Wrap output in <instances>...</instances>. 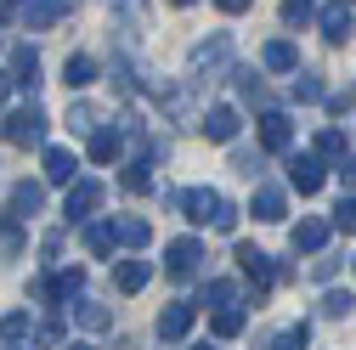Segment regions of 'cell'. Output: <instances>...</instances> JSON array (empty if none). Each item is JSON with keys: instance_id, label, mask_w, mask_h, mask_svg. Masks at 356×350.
Listing matches in <instances>:
<instances>
[{"instance_id": "obj_14", "label": "cell", "mask_w": 356, "mask_h": 350, "mask_svg": "<svg viewBox=\"0 0 356 350\" xmlns=\"http://www.w3.org/2000/svg\"><path fill=\"white\" fill-rule=\"evenodd\" d=\"M238 266H243V277H249L254 288H266V283L277 277V266H272V254H266V249H254V243H238Z\"/></svg>"}, {"instance_id": "obj_31", "label": "cell", "mask_w": 356, "mask_h": 350, "mask_svg": "<svg viewBox=\"0 0 356 350\" xmlns=\"http://www.w3.org/2000/svg\"><path fill=\"white\" fill-rule=\"evenodd\" d=\"M305 344H311V328L300 322V328H283V333H277L272 344H266V350H305Z\"/></svg>"}, {"instance_id": "obj_36", "label": "cell", "mask_w": 356, "mask_h": 350, "mask_svg": "<svg viewBox=\"0 0 356 350\" xmlns=\"http://www.w3.org/2000/svg\"><path fill=\"white\" fill-rule=\"evenodd\" d=\"M334 272H339V260H334V254H328V249H323V254H317V260H311V277H317V283H328V277H334Z\"/></svg>"}, {"instance_id": "obj_26", "label": "cell", "mask_w": 356, "mask_h": 350, "mask_svg": "<svg viewBox=\"0 0 356 350\" xmlns=\"http://www.w3.org/2000/svg\"><path fill=\"white\" fill-rule=\"evenodd\" d=\"M147 169H153L147 158H136V164H124V169H119V187H124V192H153V175H147Z\"/></svg>"}, {"instance_id": "obj_10", "label": "cell", "mask_w": 356, "mask_h": 350, "mask_svg": "<svg viewBox=\"0 0 356 350\" xmlns=\"http://www.w3.org/2000/svg\"><path fill=\"white\" fill-rule=\"evenodd\" d=\"M198 130H204L209 142H238V130H243V119H238V108H227V102H220V108H209V113L198 119Z\"/></svg>"}, {"instance_id": "obj_30", "label": "cell", "mask_w": 356, "mask_h": 350, "mask_svg": "<svg viewBox=\"0 0 356 350\" xmlns=\"http://www.w3.org/2000/svg\"><path fill=\"white\" fill-rule=\"evenodd\" d=\"M294 97H300V102H323V97H328V85H323L317 74H294Z\"/></svg>"}, {"instance_id": "obj_37", "label": "cell", "mask_w": 356, "mask_h": 350, "mask_svg": "<svg viewBox=\"0 0 356 350\" xmlns=\"http://www.w3.org/2000/svg\"><path fill=\"white\" fill-rule=\"evenodd\" d=\"M68 124H74V130H97V113L85 108V102H74V108H68Z\"/></svg>"}, {"instance_id": "obj_16", "label": "cell", "mask_w": 356, "mask_h": 350, "mask_svg": "<svg viewBox=\"0 0 356 350\" xmlns=\"http://www.w3.org/2000/svg\"><path fill=\"white\" fill-rule=\"evenodd\" d=\"M12 85H23V91L40 85V51L34 46H12Z\"/></svg>"}, {"instance_id": "obj_24", "label": "cell", "mask_w": 356, "mask_h": 350, "mask_svg": "<svg viewBox=\"0 0 356 350\" xmlns=\"http://www.w3.org/2000/svg\"><path fill=\"white\" fill-rule=\"evenodd\" d=\"M91 158H97V164H113V158H119V124L91 130Z\"/></svg>"}, {"instance_id": "obj_15", "label": "cell", "mask_w": 356, "mask_h": 350, "mask_svg": "<svg viewBox=\"0 0 356 350\" xmlns=\"http://www.w3.org/2000/svg\"><path fill=\"white\" fill-rule=\"evenodd\" d=\"M147 277H153L147 260H119V266H113V288H119V294H142Z\"/></svg>"}, {"instance_id": "obj_5", "label": "cell", "mask_w": 356, "mask_h": 350, "mask_svg": "<svg viewBox=\"0 0 356 350\" xmlns=\"http://www.w3.org/2000/svg\"><path fill=\"white\" fill-rule=\"evenodd\" d=\"M198 266H204V243H198V238H175V243L164 249V272H170L175 283L198 277Z\"/></svg>"}, {"instance_id": "obj_43", "label": "cell", "mask_w": 356, "mask_h": 350, "mask_svg": "<svg viewBox=\"0 0 356 350\" xmlns=\"http://www.w3.org/2000/svg\"><path fill=\"white\" fill-rule=\"evenodd\" d=\"M170 6H193V0H170Z\"/></svg>"}, {"instance_id": "obj_7", "label": "cell", "mask_w": 356, "mask_h": 350, "mask_svg": "<svg viewBox=\"0 0 356 350\" xmlns=\"http://www.w3.org/2000/svg\"><path fill=\"white\" fill-rule=\"evenodd\" d=\"M260 147H266V153H289V147H294V124H289L283 108H266V113H260Z\"/></svg>"}, {"instance_id": "obj_2", "label": "cell", "mask_w": 356, "mask_h": 350, "mask_svg": "<svg viewBox=\"0 0 356 350\" xmlns=\"http://www.w3.org/2000/svg\"><path fill=\"white\" fill-rule=\"evenodd\" d=\"M6 142H17V147H46V108H40V102L17 108V113L6 119Z\"/></svg>"}, {"instance_id": "obj_20", "label": "cell", "mask_w": 356, "mask_h": 350, "mask_svg": "<svg viewBox=\"0 0 356 350\" xmlns=\"http://www.w3.org/2000/svg\"><path fill=\"white\" fill-rule=\"evenodd\" d=\"M40 209H46V187H40V181H17L12 187V215L29 221V215H40Z\"/></svg>"}, {"instance_id": "obj_27", "label": "cell", "mask_w": 356, "mask_h": 350, "mask_svg": "<svg viewBox=\"0 0 356 350\" xmlns=\"http://www.w3.org/2000/svg\"><path fill=\"white\" fill-rule=\"evenodd\" d=\"M113 221H91V226H85V249H91V254H113Z\"/></svg>"}, {"instance_id": "obj_19", "label": "cell", "mask_w": 356, "mask_h": 350, "mask_svg": "<svg viewBox=\"0 0 356 350\" xmlns=\"http://www.w3.org/2000/svg\"><path fill=\"white\" fill-rule=\"evenodd\" d=\"M74 169H79V158H74L68 147H46V181H57V187H74Z\"/></svg>"}, {"instance_id": "obj_21", "label": "cell", "mask_w": 356, "mask_h": 350, "mask_svg": "<svg viewBox=\"0 0 356 350\" xmlns=\"http://www.w3.org/2000/svg\"><path fill=\"white\" fill-rule=\"evenodd\" d=\"M113 238H119L124 249H147V238H153V226L142 221V215H124V221H113Z\"/></svg>"}, {"instance_id": "obj_25", "label": "cell", "mask_w": 356, "mask_h": 350, "mask_svg": "<svg viewBox=\"0 0 356 350\" xmlns=\"http://www.w3.org/2000/svg\"><path fill=\"white\" fill-rule=\"evenodd\" d=\"M243 322H249V311H243V305H227V311H215V339H238L243 333Z\"/></svg>"}, {"instance_id": "obj_12", "label": "cell", "mask_w": 356, "mask_h": 350, "mask_svg": "<svg viewBox=\"0 0 356 350\" xmlns=\"http://www.w3.org/2000/svg\"><path fill=\"white\" fill-rule=\"evenodd\" d=\"M68 6H74V0H23L17 17H23L29 28H51V23H63V17H68Z\"/></svg>"}, {"instance_id": "obj_29", "label": "cell", "mask_w": 356, "mask_h": 350, "mask_svg": "<svg viewBox=\"0 0 356 350\" xmlns=\"http://www.w3.org/2000/svg\"><path fill=\"white\" fill-rule=\"evenodd\" d=\"M317 311H323V317H350V311H356V294H350V288H328Z\"/></svg>"}, {"instance_id": "obj_28", "label": "cell", "mask_w": 356, "mask_h": 350, "mask_svg": "<svg viewBox=\"0 0 356 350\" xmlns=\"http://www.w3.org/2000/svg\"><path fill=\"white\" fill-rule=\"evenodd\" d=\"M204 305L209 311H227V305H238V288L227 277H215V283H204Z\"/></svg>"}, {"instance_id": "obj_4", "label": "cell", "mask_w": 356, "mask_h": 350, "mask_svg": "<svg viewBox=\"0 0 356 350\" xmlns=\"http://www.w3.org/2000/svg\"><path fill=\"white\" fill-rule=\"evenodd\" d=\"M323 181H328V164H323L317 153H289V187H294L300 198L323 192Z\"/></svg>"}, {"instance_id": "obj_11", "label": "cell", "mask_w": 356, "mask_h": 350, "mask_svg": "<svg viewBox=\"0 0 356 350\" xmlns=\"http://www.w3.org/2000/svg\"><path fill=\"white\" fill-rule=\"evenodd\" d=\"M328 232H334V221H317V215H311V221H300L289 232V243H294V254H323L328 249Z\"/></svg>"}, {"instance_id": "obj_18", "label": "cell", "mask_w": 356, "mask_h": 350, "mask_svg": "<svg viewBox=\"0 0 356 350\" xmlns=\"http://www.w3.org/2000/svg\"><path fill=\"white\" fill-rule=\"evenodd\" d=\"M68 317H74L85 333H102V328L113 322V317H108V305H97V299H74V305H68Z\"/></svg>"}, {"instance_id": "obj_41", "label": "cell", "mask_w": 356, "mask_h": 350, "mask_svg": "<svg viewBox=\"0 0 356 350\" xmlns=\"http://www.w3.org/2000/svg\"><path fill=\"white\" fill-rule=\"evenodd\" d=\"M6 91H12V74H0V97H6Z\"/></svg>"}, {"instance_id": "obj_3", "label": "cell", "mask_w": 356, "mask_h": 350, "mask_svg": "<svg viewBox=\"0 0 356 350\" xmlns=\"http://www.w3.org/2000/svg\"><path fill=\"white\" fill-rule=\"evenodd\" d=\"M227 62H232V34H209V40H198V46H193V57H187L193 79H204V74H220Z\"/></svg>"}, {"instance_id": "obj_35", "label": "cell", "mask_w": 356, "mask_h": 350, "mask_svg": "<svg viewBox=\"0 0 356 350\" xmlns=\"http://www.w3.org/2000/svg\"><path fill=\"white\" fill-rule=\"evenodd\" d=\"M305 17H311V0H283V23L289 28H300Z\"/></svg>"}, {"instance_id": "obj_44", "label": "cell", "mask_w": 356, "mask_h": 350, "mask_svg": "<svg viewBox=\"0 0 356 350\" xmlns=\"http://www.w3.org/2000/svg\"><path fill=\"white\" fill-rule=\"evenodd\" d=\"M193 350H215V344H193Z\"/></svg>"}, {"instance_id": "obj_33", "label": "cell", "mask_w": 356, "mask_h": 350, "mask_svg": "<svg viewBox=\"0 0 356 350\" xmlns=\"http://www.w3.org/2000/svg\"><path fill=\"white\" fill-rule=\"evenodd\" d=\"M334 232L356 238V198H339V209H334Z\"/></svg>"}, {"instance_id": "obj_9", "label": "cell", "mask_w": 356, "mask_h": 350, "mask_svg": "<svg viewBox=\"0 0 356 350\" xmlns=\"http://www.w3.org/2000/svg\"><path fill=\"white\" fill-rule=\"evenodd\" d=\"M317 28H323V40H334V46H345V40L356 34L350 0H334V6H323V12H317Z\"/></svg>"}, {"instance_id": "obj_40", "label": "cell", "mask_w": 356, "mask_h": 350, "mask_svg": "<svg viewBox=\"0 0 356 350\" xmlns=\"http://www.w3.org/2000/svg\"><path fill=\"white\" fill-rule=\"evenodd\" d=\"M339 175H345V181L356 187V158H345V164H339Z\"/></svg>"}, {"instance_id": "obj_38", "label": "cell", "mask_w": 356, "mask_h": 350, "mask_svg": "<svg viewBox=\"0 0 356 350\" xmlns=\"http://www.w3.org/2000/svg\"><path fill=\"white\" fill-rule=\"evenodd\" d=\"M34 339H40V344H63V322H40Z\"/></svg>"}, {"instance_id": "obj_6", "label": "cell", "mask_w": 356, "mask_h": 350, "mask_svg": "<svg viewBox=\"0 0 356 350\" xmlns=\"http://www.w3.org/2000/svg\"><path fill=\"white\" fill-rule=\"evenodd\" d=\"M97 203H102V181H74L68 198H63V221H68V226H74V221H91Z\"/></svg>"}, {"instance_id": "obj_39", "label": "cell", "mask_w": 356, "mask_h": 350, "mask_svg": "<svg viewBox=\"0 0 356 350\" xmlns=\"http://www.w3.org/2000/svg\"><path fill=\"white\" fill-rule=\"evenodd\" d=\"M215 6L227 12V17H238V12H249V6H254V0H215Z\"/></svg>"}, {"instance_id": "obj_46", "label": "cell", "mask_w": 356, "mask_h": 350, "mask_svg": "<svg viewBox=\"0 0 356 350\" xmlns=\"http://www.w3.org/2000/svg\"><path fill=\"white\" fill-rule=\"evenodd\" d=\"M12 12H17V0H12Z\"/></svg>"}, {"instance_id": "obj_22", "label": "cell", "mask_w": 356, "mask_h": 350, "mask_svg": "<svg viewBox=\"0 0 356 350\" xmlns=\"http://www.w3.org/2000/svg\"><path fill=\"white\" fill-rule=\"evenodd\" d=\"M91 79H97V62L85 57V51H74V57L63 62V85H68V91H85Z\"/></svg>"}, {"instance_id": "obj_34", "label": "cell", "mask_w": 356, "mask_h": 350, "mask_svg": "<svg viewBox=\"0 0 356 350\" xmlns=\"http://www.w3.org/2000/svg\"><path fill=\"white\" fill-rule=\"evenodd\" d=\"M232 79H238V91H243V97H249V102H266V85H260V79H254V74H249V68H238V74H232Z\"/></svg>"}, {"instance_id": "obj_13", "label": "cell", "mask_w": 356, "mask_h": 350, "mask_svg": "<svg viewBox=\"0 0 356 350\" xmlns=\"http://www.w3.org/2000/svg\"><path fill=\"white\" fill-rule=\"evenodd\" d=\"M193 317H198V305H187V299H175V305H164L159 311V339H187V328H193Z\"/></svg>"}, {"instance_id": "obj_32", "label": "cell", "mask_w": 356, "mask_h": 350, "mask_svg": "<svg viewBox=\"0 0 356 350\" xmlns=\"http://www.w3.org/2000/svg\"><path fill=\"white\" fill-rule=\"evenodd\" d=\"M29 333V311H6V317H0V339H6V344H17Z\"/></svg>"}, {"instance_id": "obj_45", "label": "cell", "mask_w": 356, "mask_h": 350, "mask_svg": "<svg viewBox=\"0 0 356 350\" xmlns=\"http://www.w3.org/2000/svg\"><path fill=\"white\" fill-rule=\"evenodd\" d=\"M0 23H6V12H0Z\"/></svg>"}, {"instance_id": "obj_47", "label": "cell", "mask_w": 356, "mask_h": 350, "mask_svg": "<svg viewBox=\"0 0 356 350\" xmlns=\"http://www.w3.org/2000/svg\"><path fill=\"white\" fill-rule=\"evenodd\" d=\"M12 350H17V344H12Z\"/></svg>"}, {"instance_id": "obj_8", "label": "cell", "mask_w": 356, "mask_h": 350, "mask_svg": "<svg viewBox=\"0 0 356 350\" xmlns=\"http://www.w3.org/2000/svg\"><path fill=\"white\" fill-rule=\"evenodd\" d=\"M249 215H254V221H266V226L289 221V198H283V187L260 181V187H254V198H249Z\"/></svg>"}, {"instance_id": "obj_23", "label": "cell", "mask_w": 356, "mask_h": 350, "mask_svg": "<svg viewBox=\"0 0 356 350\" xmlns=\"http://www.w3.org/2000/svg\"><path fill=\"white\" fill-rule=\"evenodd\" d=\"M311 153H317L323 164H345V130L323 124V130H317V147H311Z\"/></svg>"}, {"instance_id": "obj_42", "label": "cell", "mask_w": 356, "mask_h": 350, "mask_svg": "<svg viewBox=\"0 0 356 350\" xmlns=\"http://www.w3.org/2000/svg\"><path fill=\"white\" fill-rule=\"evenodd\" d=\"M68 350H97V344H85V339H79V344H68Z\"/></svg>"}, {"instance_id": "obj_17", "label": "cell", "mask_w": 356, "mask_h": 350, "mask_svg": "<svg viewBox=\"0 0 356 350\" xmlns=\"http://www.w3.org/2000/svg\"><path fill=\"white\" fill-rule=\"evenodd\" d=\"M260 62L272 68V74H300V51L289 46V40H266V51H260Z\"/></svg>"}, {"instance_id": "obj_1", "label": "cell", "mask_w": 356, "mask_h": 350, "mask_svg": "<svg viewBox=\"0 0 356 350\" xmlns=\"http://www.w3.org/2000/svg\"><path fill=\"white\" fill-rule=\"evenodd\" d=\"M175 209H181L193 226H215L220 215H227V198L215 187H193V192H175Z\"/></svg>"}]
</instances>
